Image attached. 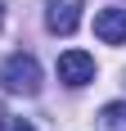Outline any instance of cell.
<instances>
[{
  "label": "cell",
  "instance_id": "obj_1",
  "mask_svg": "<svg viewBox=\"0 0 126 131\" xmlns=\"http://www.w3.org/2000/svg\"><path fill=\"white\" fill-rule=\"evenodd\" d=\"M0 81H5V91H14V95H36L41 91V63L32 54H9L5 68H0Z\"/></svg>",
  "mask_w": 126,
  "mask_h": 131
},
{
  "label": "cell",
  "instance_id": "obj_2",
  "mask_svg": "<svg viewBox=\"0 0 126 131\" xmlns=\"http://www.w3.org/2000/svg\"><path fill=\"white\" fill-rule=\"evenodd\" d=\"M45 27L54 36H72L81 27V0H45Z\"/></svg>",
  "mask_w": 126,
  "mask_h": 131
},
{
  "label": "cell",
  "instance_id": "obj_3",
  "mask_svg": "<svg viewBox=\"0 0 126 131\" xmlns=\"http://www.w3.org/2000/svg\"><path fill=\"white\" fill-rule=\"evenodd\" d=\"M59 81L63 86H86V81H95V59L86 50H63L59 54Z\"/></svg>",
  "mask_w": 126,
  "mask_h": 131
},
{
  "label": "cell",
  "instance_id": "obj_4",
  "mask_svg": "<svg viewBox=\"0 0 126 131\" xmlns=\"http://www.w3.org/2000/svg\"><path fill=\"white\" fill-rule=\"evenodd\" d=\"M95 36L104 45H122L126 41V9H99L95 14Z\"/></svg>",
  "mask_w": 126,
  "mask_h": 131
},
{
  "label": "cell",
  "instance_id": "obj_5",
  "mask_svg": "<svg viewBox=\"0 0 126 131\" xmlns=\"http://www.w3.org/2000/svg\"><path fill=\"white\" fill-rule=\"evenodd\" d=\"M99 127H104V131H126V104H104Z\"/></svg>",
  "mask_w": 126,
  "mask_h": 131
},
{
  "label": "cell",
  "instance_id": "obj_6",
  "mask_svg": "<svg viewBox=\"0 0 126 131\" xmlns=\"http://www.w3.org/2000/svg\"><path fill=\"white\" fill-rule=\"evenodd\" d=\"M9 131H32V122H23V118H14V122H9Z\"/></svg>",
  "mask_w": 126,
  "mask_h": 131
},
{
  "label": "cell",
  "instance_id": "obj_7",
  "mask_svg": "<svg viewBox=\"0 0 126 131\" xmlns=\"http://www.w3.org/2000/svg\"><path fill=\"white\" fill-rule=\"evenodd\" d=\"M0 27H5V5H0Z\"/></svg>",
  "mask_w": 126,
  "mask_h": 131
},
{
  "label": "cell",
  "instance_id": "obj_8",
  "mask_svg": "<svg viewBox=\"0 0 126 131\" xmlns=\"http://www.w3.org/2000/svg\"><path fill=\"white\" fill-rule=\"evenodd\" d=\"M0 127H5V113H0Z\"/></svg>",
  "mask_w": 126,
  "mask_h": 131
}]
</instances>
